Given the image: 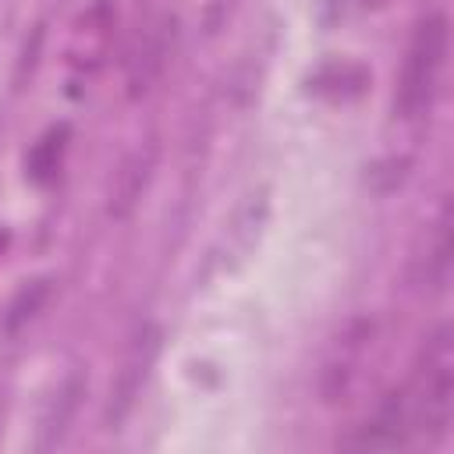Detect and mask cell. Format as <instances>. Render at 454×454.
Returning <instances> with one entry per match:
<instances>
[{
    "mask_svg": "<svg viewBox=\"0 0 454 454\" xmlns=\"http://www.w3.org/2000/svg\"><path fill=\"white\" fill-rule=\"evenodd\" d=\"M447 43H450V32H447L443 14L422 18L419 28L411 32L404 67H401V82H397V96H394V106L404 121L422 117L433 106L443 67H447Z\"/></svg>",
    "mask_w": 454,
    "mask_h": 454,
    "instance_id": "obj_1",
    "label": "cell"
},
{
    "mask_svg": "<svg viewBox=\"0 0 454 454\" xmlns=\"http://www.w3.org/2000/svg\"><path fill=\"white\" fill-rule=\"evenodd\" d=\"M450 330L440 326L426 351H422V362L411 376V383L404 387L408 390V401H411V419H415V436H443L447 426H450Z\"/></svg>",
    "mask_w": 454,
    "mask_h": 454,
    "instance_id": "obj_2",
    "label": "cell"
},
{
    "mask_svg": "<svg viewBox=\"0 0 454 454\" xmlns=\"http://www.w3.org/2000/svg\"><path fill=\"white\" fill-rule=\"evenodd\" d=\"M415 436V419H411V401L408 390H390L365 422L355 426L351 436L340 440V447L351 450H390V447H404Z\"/></svg>",
    "mask_w": 454,
    "mask_h": 454,
    "instance_id": "obj_3",
    "label": "cell"
},
{
    "mask_svg": "<svg viewBox=\"0 0 454 454\" xmlns=\"http://www.w3.org/2000/svg\"><path fill=\"white\" fill-rule=\"evenodd\" d=\"M156 351H160V333L153 326L138 330V337L128 348L124 365H121V372L114 380V390H110V419L114 422H121L128 415V408L135 404V397L142 394V383L149 376V365L156 362Z\"/></svg>",
    "mask_w": 454,
    "mask_h": 454,
    "instance_id": "obj_4",
    "label": "cell"
},
{
    "mask_svg": "<svg viewBox=\"0 0 454 454\" xmlns=\"http://www.w3.org/2000/svg\"><path fill=\"white\" fill-rule=\"evenodd\" d=\"M174 35H177V32H174V18H160L156 25L145 28L138 50H135L131 60H128V92H131V96L149 92L153 82L163 74L167 57H170V50H174Z\"/></svg>",
    "mask_w": 454,
    "mask_h": 454,
    "instance_id": "obj_5",
    "label": "cell"
},
{
    "mask_svg": "<svg viewBox=\"0 0 454 454\" xmlns=\"http://www.w3.org/2000/svg\"><path fill=\"white\" fill-rule=\"evenodd\" d=\"M369 337H372V323H369V319H355V323L340 333V340H337L330 362L323 365V383H319V387H323V397H326V401H337V397L351 387V380H355V372H358V365H362V355H365Z\"/></svg>",
    "mask_w": 454,
    "mask_h": 454,
    "instance_id": "obj_6",
    "label": "cell"
},
{
    "mask_svg": "<svg viewBox=\"0 0 454 454\" xmlns=\"http://www.w3.org/2000/svg\"><path fill=\"white\" fill-rule=\"evenodd\" d=\"M149 167H153V149H138L128 163H124V170L117 174V188H114V199H110V213H117V216H124L135 202H138V195H142V188H145V181H149Z\"/></svg>",
    "mask_w": 454,
    "mask_h": 454,
    "instance_id": "obj_7",
    "label": "cell"
},
{
    "mask_svg": "<svg viewBox=\"0 0 454 454\" xmlns=\"http://www.w3.org/2000/svg\"><path fill=\"white\" fill-rule=\"evenodd\" d=\"M64 149H67V124H57V128H50V131L32 145V153H28V177H32L35 184L53 181V174H57V167H60V160H64Z\"/></svg>",
    "mask_w": 454,
    "mask_h": 454,
    "instance_id": "obj_8",
    "label": "cell"
},
{
    "mask_svg": "<svg viewBox=\"0 0 454 454\" xmlns=\"http://www.w3.org/2000/svg\"><path fill=\"white\" fill-rule=\"evenodd\" d=\"M447 273H450V213L443 209V216L436 223V234H433V248L426 255V284L443 287Z\"/></svg>",
    "mask_w": 454,
    "mask_h": 454,
    "instance_id": "obj_9",
    "label": "cell"
},
{
    "mask_svg": "<svg viewBox=\"0 0 454 454\" xmlns=\"http://www.w3.org/2000/svg\"><path fill=\"white\" fill-rule=\"evenodd\" d=\"M46 280H32L28 287H21V294L11 301V309H7V330L14 333L21 323H28L32 316H35V309L43 305V298H46Z\"/></svg>",
    "mask_w": 454,
    "mask_h": 454,
    "instance_id": "obj_10",
    "label": "cell"
}]
</instances>
